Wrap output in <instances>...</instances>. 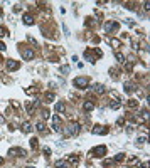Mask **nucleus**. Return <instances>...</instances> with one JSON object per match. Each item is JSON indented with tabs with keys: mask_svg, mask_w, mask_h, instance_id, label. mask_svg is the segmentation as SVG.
Listing matches in <instances>:
<instances>
[{
	"mask_svg": "<svg viewBox=\"0 0 150 168\" xmlns=\"http://www.w3.org/2000/svg\"><path fill=\"white\" fill-rule=\"evenodd\" d=\"M79 133V123H71L67 128L64 129V135L66 136H74Z\"/></svg>",
	"mask_w": 150,
	"mask_h": 168,
	"instance_id": "f257e3e1",
	"label": "nucleus"
},
{
	"mask_svg": "<svg viewBox=\"0 0 150 168\" xmlns=\"http://www.w3.org/2000/svg\"><path fill=\"white\" fill-rule=\"evenodd\" d=\"M88 84H89L88 78H74V86H76V88L84 89V88H88Z\"/></svg>",
	"mask_w": 150,
	"mask_h": 168,
	"instance_id": "f03ea898",
	"label": "nucleus"
},
{
	"mask_svg": "<svg viewBox=\"0 0 150 168\" xmlns=\"http://www.w3.org/2000/svg\"><path fill=\"white\" fill-rule=\"evenodd\" d=\"M5 66H7V71H15V69L20 67V62L19 61H12V59H7Z\"/></svg>",
	"mask_w": 150,
	"mask_h": 168,
	"instance_id": "7ed1b4c3",
	"label": "nucleus"
},
{
	"mask_svg": "<svg viewBox=\"0 0 150 168\" xmlns=\"http://www.w3.org/2000/svg\"><path fill=\"white\" fill-rule=\"evenodd\" d=\"M8 155H10V156H24L25 150H22V148H10V150H8Z\"/></svg>",
	"mask_w": 150,
	"mask_h": 168,
	"instance_id": "20e7f679",
	"label": "nucleus"
},
{
	"mask_svg": "<svg viewBox=\"0 0 150 168\" xmlns=\"http://www.w3.org/2000/svg\"><path fill=\"white\" fill-rule=\"evenodd\" d=\"M91 153L94 156H104V153H106V146H96L91 150Z\"/></svg>",
	"mask_w": 150,
	"mask_h": 168,
	"instance_id": "39448f33",
	"label": "nucleus"
},
{
	"mask_svg": "<svg viewBox=\"0 0 150 168\" xmlns=\"http://www.w3.org/2000/svg\"><path fill=\"white\" fill-rule=\"evenodd\" d=\"M22 57H24V61H30L34 57V49H24L22 51Z\"/></svg>",
	"mask_w": 150,
	"mask_h": 168,
	"instance_id": "423d86ee",
	"label": "nucleus"
},
{
	"mask_svg": "<svg viewBox=\"0 0 150 168\" xmlns=\"http://www.w3.org/2000/svg\"><path fill=\"white\" fill-rule=\"evenodd\" d=\"M106 133H108V128H104V126L96 124L93 128V135H106Z\"/></svg>",
	"mask_w": 150,
	"mask_h": 168,
	"instance_id": "0eeeda50",
	"label": "nucleus"
},
{
	"mask_svg": "<svg viewBox=\"0 0 150 168\" xmlns=\"http://www.w3.org/2000/svg\"><path fill=\"white\" fill-rule=\"evenodd\" d=\"M59 123H61L59 114H54L52 116V128H54V131H59Z\"/></svg>",
	"mask_w": 150,
	"mask_h": 168,
	"instance_id": "6e6552de",
	"label": "nucleus"
},
{
	"mask_svg": "<svg viewBox=\"0 0 150 168\" xmlns=\"http://www.w3.org/2000/svg\"><path fill=\"white\" fill-rule=\"evenodd\" d=\"M93 91H94V93H98V94H104V93H106V88H104L103 84H94L93 86Z\"/></svg>",
	"mask_w": 150,
	"mask_h": 168,
	"instance_id": "1a4fd4ad",
	"label": "nucleus"
},
{
	"mask_svg": "<svg viewBox=\"0 0 150 168\" xmlns=\"http://www.w3.org/2000/svg\"><path fill=\"white\" fill-rule=\"evenodd\" d=\"M22 20H24L25 25H32V24H34V17L30 15V13H25V15L22 17Z\"/></svg>",
	"mask_w": 150,
	"mask_h": 168,
	"instance_id": "9d476101",
	"label": "nucleus"
},
{
	"mask_svg": "<svg viewBox=\"0 0 150 168\" xmlns=\"http://www.w3.org/2000/svg\"><path fill=\"white\" fill-rule=\"evenodd\" d=\"M67 165H69V163H67L66 160H57L56 163H54V168H67Z\"/></svg>",
	"mask_w": 150,
	"mask_h": 168,
	"instance_id": "9b49d317",
	"label": "nucleus"
},
{
	"mask_svg": "<svg viewBox=\"0 0 150 168\" xmlns=\"http://www.w3.org/2000/svg\"><path fill=\"white\" fill-rule=\"evenodd\" d=\"M104 29H106V32H110L113 29H118V24L116 22H108V24H104Z\"/></svg>",
	"mask_w": 150,
	"mask_h": 168,
	"instance_id": "f8f14e48",
	"label": "nucleus"
},
{
	"mask_svg": "<svg viewBox=\"0 0 150 168\" xmlns=\"http://www.w3.org/2000/svg\"><path fill=\"white\" fill-rule=\"evenodd\" d=\"M22 131H24V133H30V131H32V124H30L29 121H25V123L22 124Z\"/></svg>",
	"mask_w": 150,
	"mask_h": 168,
	"instance_id": "ddd939ff",
	"label": "nucleus"
},
{
	"mask_svg": "<svg viewBox=\"0 0 150 168\" xmlns=\"http://www.w3.org/2000/svg\"><path fill=\"white\" fill-rule=\"evenodd\" d=\"M35 129H37L39 133H46V124H44L42 121H39V123L35 124Z\"/></svg>",
	"mask_w": 150,
	"mask_h": 168,
	"instance_id": "4468645a",
	"label": "nucleus"
},
{
	"mask_svg": "<svg viewBox=\"0 0 150 168\" xmlns=\"http://www.w3.org/2000/svg\"><path fill=\"white\" fill-rule=\"evenodd\" d=\"M83 108H84V111H93V109H94V104L89 103V101H86V103L83 104Z\"/></svg>",
	"mask_w": 150,
	"mask_h": 168,
	"instance_id": "2eb2a0df",
	"label": "nucleus"
},
{
	"mask_svg": "<svg viewBox=\"0 0 150 168\" xmlns=\"http://www.w3.org/2000/svg\"><path fill=\"white\" fill-rule=\"evenodd\" d=\"M64 109H66L64 103H57L56 104V113H64Z\"/></svg>",
	"mask_w": 150,
	"mask_h": 168,
	"instance_id": "dca6fc26",
	"label": "nucleus"
},
{
	"mask_svg": "<svg viewBox=\"0 0 150 168\" xmlns=\"http://www.w3.org/2000/svg\"><path fill=\"white\" fill-rule=\"evenodd\" d=\"M115 57H116V61L120 62V64H123V62H125V56H123L121 52H116V54H115Z\"/></svg>",
	"mask_w": 150,
	"mask_h": 168,
	"instance_id": "f3484780",
	"label": "nucleus"
},
{
	"mask_svg": "<svg viewBox=\"0 0 150 168\" xmlns=\"http://www.w3.org/2000/svg\"><path fill=\"white\" fill-rule=\"evenodd\" d=\"M120 106H121V103L118 101V99H116V101H111V103H110V108H111V109H118Z\"/></svg>",
	"mask_w": 150,
	"mask_h": 168,
	"instance_id": "a211bd4d",
	"label": "nucleus"
},
{
	"mask_svg": "<svg viewBox=\"0 0 150 168\" xmlns=\"http://www.w3.org/2000/svg\"><path fill=\"white\" fill-rule=\"evenodd\" d=\"M54 99H56V96H54V93H47V94H46V101H47V103H52Z\"/></svg>",
	"mask_w": 150,
	"mask_h": 168,
	"instance_id": "6ab92c4d",
	"label": "nucleus"
},
{
	"mask_svg": "<svg viewBox=\"0 0 150 168\" xmlns=\"http://www.w3.org/2000/svg\"><path fill=\"white\" fill-rule=\"evenodd\" d=\"M125 91H126V93H131V91H135L133 84H130V83H125Z\"/></svg>",
	"mask_w": 150,
	"mask_h": 168,
	"instance_id": "aec40b11",
	"label": "nucleus"
},
{
	"mask_svg": "<svg viewBox=\"0 0 150 168\" xmlns=\"http://www.w3.org/2000/svg\"><path fill=\"white\" fill-rule=\"evenodd\" d=\"M145 141H147V136H140V138L137 140V145H143Z\"/></svg>",
	"mask_w": 150,
	"mask_h": 168,
	"instance_id": "412c9836",
	"label": "nucleus"
},
{
	"mask_svg": "<svg viewBox=\"0 0 150 168\" xmlns=\"http://www.w3.org/2000/svg\"><path fill=\"white\" fill-rule=\"evenodd\" d=\"M30 146H32V148H37L39 146V143H37V140H35V138L30 140Z\"/></svg>",
	"mask_w": 150,
	"mask_h": 168,
	"instance_id": "4be33fe9",
	"label": "nucleus"
},
{
	"mask_svg": "<svg viewBox=\"0 0 150 168\" xmlns=\"http://www.w3.org/2000/svg\"><path fill=\"white\" fill-rule=\"evenodd\" d=\"M67 163H78V156H69L67 158Z\"/></svg>",
	"mask_w": 150,
	"mask_h": 168,
	"instance_id": "5701e85b",
	"label": "nucleus"
},
{
	"mask_svg": "<svg viewBox=\"0 0 150 168\" xmlns=\"http://www.w3.org/2000/svg\"><path fill=\"white\" fill-rule=\"evenodd\" d=\"M7 34H8V32H7V30H5V29H3V27H2V29H0V37H5Z\"/></svg>",
	"mask_w": 150,
	"mask_h": 168,
	"instance_id": "b1692460",
	"label": "nucleus"
},
{
	"mask_svg": "<svg viewBox=\"0 0 150 168\" xmlns=\"http://www.w3.org/2000/svg\"><path fill=\"white\" fill-rule=\"evenodd\" d=\"M51 148H44V155H46V156H51Z\"/></svg>",
	"mask_w": 150,
	"mask_h": 168,
	"instance_id": "393cba45",
	"label": "nucleus"
},
{
	"mask_svg": "<svg viewBox=\"0 0 150 168\" xmlns=\"http://www.w3.org/2000/svg\"><path fill=\"white\" fill-rule=\"evenodd\" d=\"M115 160L116 161H121V160H123V153H118V155L115 156Z\"/></svg>",
	"mask_w": 150,
	"mask_h": 168,
	"instance_id": "a878e982",
	"label": "nucleus"
},
{
	"mask_svg": "<svg viewBox=\"0 0 150 168\" xmlns=\"http://www.w3.org/2000/svg\"><path fill=\"white\" fill-rule=\"evenodd\" d=\"M128 106H130V108H137V106H138V103H137V101H130V103H128Z\"/></svg>",
	"mask_w": 150,
	"mask_h": 168,
	"instance_id": "bb28decb",
	"label": "nucleus"
},
{
	"mask_svg": "<svg viewBox=\"0 0 150 168\" xmlns=\"http://www.w3.org/2000/svg\"><path fill=\"white\" fill-rule=\"evenodd\" d=\"M61 72H69V66H61Z\"/></svg>",
	"mask_w": 150,
	"mask_h": 168,
	"instance_id": "cd10ccee",
	"label": "nucleus"
},
{
	"mask_svg": "<svg viewBox=\"0 0 150 168\" xmlns=\"http://www.w3.org/2000/svg\"><path fill=\"white\" fill-rule=\"evenodd\" d=\"M123 123H125V121H123V118H120V119L116 121V124H118V126H123Z\"/></svg>",
	"mask_w": 150,
	"mask_h": 168,
	"instance_id": "c85d7f7f",
	"label": "nucleus"
},
{
	"mask_svg": "<svg viewBox=\"0 0 150 168\" xmlns=\"http://www.w3.org/2000/svg\"><path fill=\"white\" fill-rule=\"evenodd\" d=\"M5 49H7V45L3 44V42H0V51H5Z\"/></svg>",
	"mask_w": 150,
	"mask_h": 168,
	"instance_id": "c756f323",
	"label": "nucleus"
},
{
	"mask_svg": "<svg viewBox=\"0 0 150 168\" xmlns=\"http://www.w3.org/2000/svg\"><path fill=\"white\" fill-rule=\"evenodd\" d=\"M143 7H145V10H148V8H150V3H148V2H145V3H143Z\"/></svg>",
	"mask_w": 150,
	"mask_h": 168,
	"instance_id": "7c9ffc66",
	"label": "nucleus"
},
{
	"mask_svg": "<svg viewBox=\"0 0 150 168\" xmlns=\"http://www.w3.org/2000/svg\"><path fill=\"white\" fill-rule=\"evenodd\" d=\"M0 123H5V118L3 116H0Z\"/></svg>",
	"mask_w": 150,
	"mask_h": 168,
	"instance_id": "2f4dec72",
	"label": "nucleus"
},
{
	"mask_svg": "<svg viewBox=\"0 0 150 168\" xmlns=\"http://www.w3.org/2000/svg\"><path fill=\"white\" fill-rule=\"evenodd\" d=\"M0 165H3V158L2 156H0Z\"/></svg>",
	"mask_w": 150,
	"mask_h": 168,
	"instance_id": "473e14b6",
	"label": "nucleus"
},
{
	"mask_svg": "<svg viewBox=\"0 0 150 168\" xmlns=\"http://www.w3.org/2000/svg\"><path fill=\"white\" fill-rule=\"evenodd\" d=\"M27 168H34V166H27Z\"/></svg>",
	"mask_w": 150,
	"mask_h": 168,
	"instance_id": "72a5a7b5",
	"label": "nucleus"
}]
</instances>
